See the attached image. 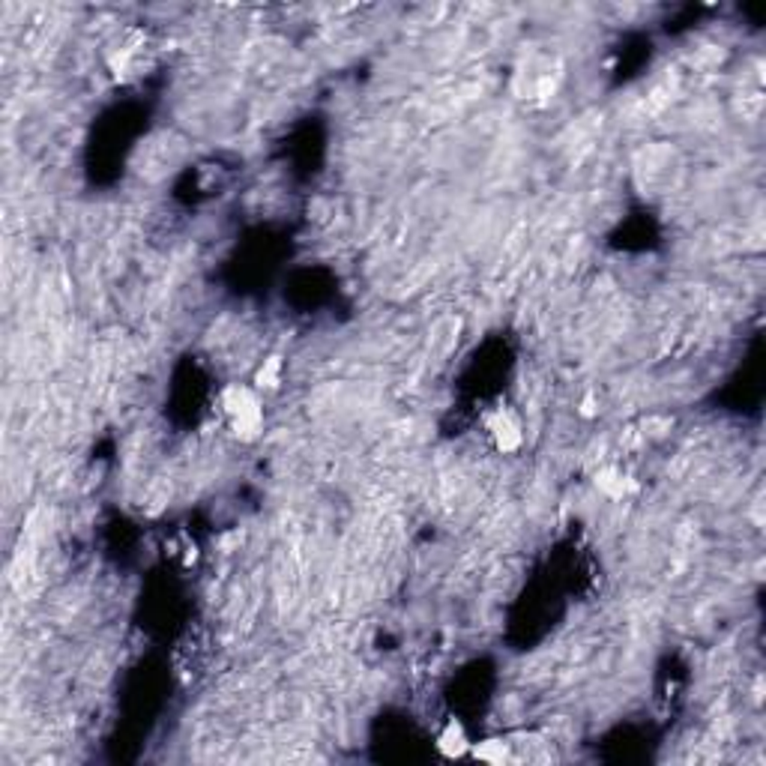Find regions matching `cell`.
Returning <instances> with one entry per match:
<instances>
[{"label": "cell", "instance_id": "cell-4", "mask_svg": "<svg viewBox=\"0 0 766 766\" xmlns=\"http://www.w3.org/2000/svg\"><path fill=\"white\" fill-rule=\"evenodd\" d=\"M467 758L491 763V766H500V763L512 761V742H506V740H483V742H474V745H470V754H467Z\"/></svg>", "mask_w": 766, "mask_h": 766}, {"label": "cell", "instance_id": "cell-5", "mask_svg": "<svg viewBox=\"0 0 766 766\" xmlns=\"http://www.w3.org/2000/svg\"><path fill=\"white\" fill-rule=\"evenodd\" d=\"M596 485H598V491H602V494L614 497V500H623L626 494L637 491V485L632 483V479L623 476L620 470H614V467L598 470V474H596Z\"/></svg>", "mask_w": 766, "mask_h": 766}, {"label": "cell", "instance_id": "cell-3", "mask_svg": "<svg viewBox=\"0 0 766 766\" xmlns=\"http://www.w3.org/2000/svg\"><path fill=\"white\" fill-rule=\"evenodd\" d=\"M470 745H474V740L467 736L464 724H461L458 719H446V724L437 731V740H435L437 754H440V758H446V761H461V758H467V754H470Z\"/></svg>", "mask_w": 766, "mask_h": 766}, {"label": "cell", "instance_id": "cell-2", "mask_svg": "<svg viewBox=\"0 0 766 766\" xmlns=\"http://www.w3.org/2000/svg\"><path fill=\"white\" fill-rule=\"evenodd\" d=\"M488 435H491V440H494V446L500 449V453H515V449H522V444H524L522 419L506 407H500L488 417Z\"/></svg>", "mask_w": 766, "mask_h": 766}, {"label": "cell", "instance_id": "cell-6", "mask_svg": "<svg viewBox=\"0 0 766 766\" xmlns=\"http://www.w3.org/2000/svg\"><path fill=\"white\" fill-rule=\"evenodd\" d=\"M282 383V359L279 357H267L263 366L254 375V389H276Z\"/></svg>", "mask_w": 766, "mask_h": 766}, {"label": "cell", "instance_id": "cell-1", "mask_svg": "<svg viewBox=\"0 0 766 766\" xmlns=\"http://www.w3.org/2000/svg\"><path fill=\"white\" fill-rule=\"evenodd\" d=\"M222 407L231 417V426L237 431V437L254 440L263 428V401L258 389L245 387V383H231L222 392Z\"/></svg>", "mask_w": 766, "mask_h": 766}]
</instances>
